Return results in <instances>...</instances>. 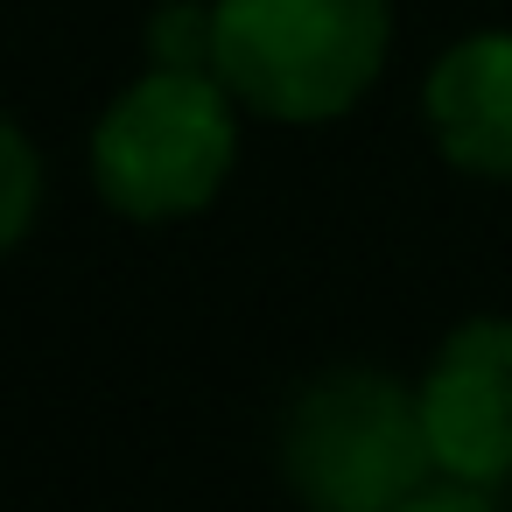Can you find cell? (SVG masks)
Instances as JSON below:
<instances>
[{
	"label": "cell",
	"mask_w": 512,
	"mask_h": 512,
	"mask_svg": "<svg viewBox=\"0 0 512 512\" xmlns=\"http://www.w3.org/2000/svg\"><path fill=\"white\" fill-rule=\"evenodd\" d=\"M36 204H43V162H36V141L22 120L0 127V246H22L29 225H36Z\"/></svg>",
	"instance_id": "52a82bcc"
},
{
	"label": "cell",
	"mask_w": 512,
	"mask_h": 512,
	"mask_svg": "<svg viewBox=\"0 0 512 512\" xmlns=\"http://www.w3.org/2000/svg\"><path fill=\"white\" fill-rule=\"evenodd\" d=\"M218 78L281 127L351 113L393 50V0H211Z\"/></svg>",
	"instance_id": "7a4b0ae2"
},
{
	"label": "cell",
	"mask_w": 512,
	"mask_h": 512,
	"mask_svg": "<svg viewBox=\"0 0 512 512\" xmlns=\"http://www.w3.org/2000/svg\"><path fill=\"white\" fill-rule=\"evenodd\" d=\"M421 120L449 169L512 183V36L484 29L442 50L421 85Z\"/></svg>",
	"instance_id": "5b68a950"
},
{
	"label": "cell",
	"mask_w": 512,
	"mask_h": 512,
	"mask_svg": "<svg viewBox=\"0 0 512 512\" xmlns=\"http://www.w3.org/2000/svg\"><path fill=\"white\" fill-rule=\"evenodd\" d=\"M239 162V92L218 71L148 64L92 127V183L120 218L204 211Z\"/></svg>",
	"instance_id": "3957f363"
},
{
	"label": "cell",
	"mask_w": 512,
	"mask_h": 512,
	"mask_svg": "<svg viewBox=\"0 0 512 512\" xmlns=\"http://www.w3.org/2000/svg\"><path fill=\"white\" fill-rule=\"evenodd\" d=\"M148 64L169 71H218V8H197V0H169L148 22Z\"/></svg>",
	"instance_id": "8992f818"
},
{
	"label": "cell",
	"mask_w": 512,
	"mask_h": 512,
	"mask_svg": "<svg viewBox=\"0 0 512 512\" xmlns=\"http://www.w3.org/2000/svg\"><path fill=\"white\" fill-rule=\"evenodd\" d=\"M421 414L442 477H512V316H470L435 344L421 372Z\"/></svg>",
	"instance_id": "277c9868"
},
{
	"label": "cell",
	"mask_w": 512,
	"mask_h": 512,
	"mask_svg": "<svg viewBox=\"0 0 512 512\" xmlns=\"http://www.w3.org/2000/svg\"><path fill=\"white\" fill-rule=\"evenodd\" d=\"M281 477L302 512H400L435 477L421 386L372 365L316 372L281 414Z\"/></svg>",
	"instance_id": "6da1fadb"
},
{
	"label": "cell",
	"mask_w": 512,
	"mask_h": 512,
	"mask_svg": "<svg viewBox=\"0 0 512 512\" xmlns=\"http://www.w3.org/2000/svg\"><path fill=\"white\" fill-rule=\"evenodd\" d=\"M400 512H498V505H491V484H470V477H442L435 470Z\"/></svg>",
	"instance_id": "ba28073f"
}]
</instances>
